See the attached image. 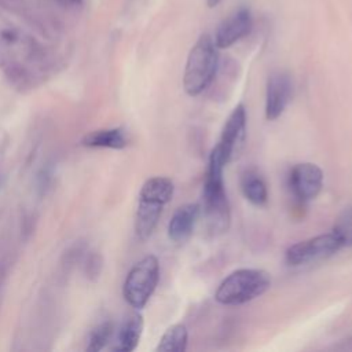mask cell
I'll use <instances>...</instances> for the list:
<instances>
[{"label":"cell","instance_id":"6da1fadb","mask_svg":"<svg viewBox=\"0 0 352 352\" xmlns=\"http://www.w3.org/2000/svg\"><path fill=\"white\" fill-rule=\"evenodd\" d=\"M224 166L226 161L220 154L219 148L214 146L209 157V165L204 183V204L202 206H199L201 210L204 212V219L208 231L212 235H217L227 231L230 226V202L223 182Z\"/></svg>","mask_w":352,"mask_h":352},{"label":"cell","instance_id":"7a4b0ae2","mask_svg":"<svg viewBox=\"0 0 352 352\" xmlns=\"http://www.w3.org/2000/svg\"><path fill=\"white\" fill-rule=\"evenodd\" d=\"M173 182L169 177L155 176L144 182L139 192V205L135 217V231L139 239H147L162 213V208L173 195Z\"/></svg>","mask_w":352,"mask_h":352},{"label":"cell","instance_id":"3957f363","mask_svg":"<svg viewBox=\"0 0 352 352\" xmlns=\"http://www.w3.org/2000/svg\"><path fill=\"white\" fill-rule=\"evenodd\" d=\"M219 65L217 47L209 34H202L190 50L184 74L183 88L190 96L204 92L213 81Z\"/></svg>","mask_w":352,"mask_h":352},{"label":"cell","instance_id":"277c9868","mask_svg":"<svg viewBox=\"0 0 352 352\" xmlns=\"http://www.w3.org/2000/svg\"><path fill=\"white\" fill-rule=\"evenodd\" d=\"M270 286L271 276L267 271L241 268L221 280L214 293V298L224 305H241L260 297Z\"/></svg>","mask_w":352,"mask_h":352},{"label":"cell","instance_id":"5b68a950","mask_svg":"<svg viewBox=\"0 0 352 352\" xmlns=\"http://www.w3.org/2000/svg\"><path fill=\"white\" fill-rule=\"evenodd\" d=\"M160 279V264L155 256L148 254L139 260L128 272L124 282V298L126 302L140 309L150 300Z\"/></svg>","mask_w":352,"mask_h":352},{"label":"cell","instance_id":"8992f818","mask_svg":"<svg viewBox=\"0 0 352 352\" xmlns=\"http://www.w3.org/2000/svg\"><path fill=\"white\" fill-rule=\"evenodd\" d=\"M340 249L341 243L333 232L320 234L289 246L285 253V260L289 265L298 267L312 261L324 260L336 254Z\"/></svg>","mask_w":352,"mask_h":352},{"label":"cell","instance_id":"52a82bcc","mask_svg":"<svg viewBox=\"0 0 352 352\" xmlns=\"http://www.w3.org/2000/svg\"><path fill=\"white\" fill-rule=\"evenodd\" d=\"M246 140V109L242 103L236 104L232 113L228 116L223 131L221 138L216 147L223 155L226 164L236 158L243 148Z\"/></svg>","mask_w":352,"mask_h":352},{"label":"cell","instance_id":"ba28073f","mask_svg":"<svg viewBox=\"0 0 352 352\" xmlns=\"http://www.w3.org/2000/svg\"><path fill=\"white\" fill-rule=\"evenodd\" d=\"M289 186L293 195L302 201H311L318 197L323 186V172L312 162H301L292 168Z\"/></svg>","mask_w":352,"mask_h":352},{"label":"cell","instance_id":"9c48e42d","mask_svg":"<svg viewBox=\"0 0 352 352\" xmlns=\"http://www.w3.org/2000/svg\"><path fill=\"white\" fill-rule=\"evenodd\" d=\"M292 80L285 72H275L267 81L265 92V117L272 121L282 116L292 98Z\"/></svg>","mask_w":352,"mask_h":352},{"label":"cell","instance_id":"30bf717a","mask_svg":"<svg viewBox=\"0 0 352 352\" xmlns=\"http://www.w3.org/2000/svg\"><path fill=\"white\" fill-rule=\"evenodd\" d=\"M252 14L246 7H241L228 15L217 28L214 34V44L217 48H228L252 30Z\"/></svg>","mask_w":352,"mask_h":352},{"label":"cell","instance_id":"8fae6325","mask_svg":"<svg viewBox=\"0 0 352 352\" xmlns=\"http://www.w3.org/2000/svg\"><path fill=\"white\" fill-rule=\"evenodd\" d=\"M201 208L198 204H186L176 209L169 224L168 235L173 242H184L192 234L194 226L199 217Z\"/></svg>","mask_w":352,"mask_h":352},{"label":"cell","instance_id":"7c38bea8","mask_svg":"<svg viewBox=\"0 0 352 352\" xmlns=\"http://www.w3.org/2000/svg\"><path fill=\"white\" fill-rule=\"evenodd\" d=\"M142 331H143L142 315L139 312H133V314L128 315L120 327L113 351H118V352L133 351L139 344Z\"/></svg>","mask_w":352,"mask_h":352},{"label":"cell","instance_id":"4fadbf2b","mask_svg":"<svg viewBox=\"0 0 352 352\" xmlns=\"http://www.w3.org/2000/svg\"><path fill=\"white\" fill-rule=\"evenodd\" d=\"M242 192L245 198L256 206L265 205L268 199L267 184L256 170H246L241 180Z\"/></svg>","mask_w":352,"mask_h":352},{"label":"cell","instance_id":"5bb4252c","mask_svg":"<svg viewBox=\"0 0 352 352\" xmlns=\"http://www.w3.org/2000/svg\"><path fill=\"white\" fill-rule=\"evenodd\" d=\"M128 143L125 132L120 128L95 131L85 136L84 144L89 147H107V148H122Z\"/></svg>","mask_w":352,"mask_h":352},{"label":"cell","instance_id":"9a60e30c","mask_svg":"<svg viewBox=\"0 0 352 352\" xmlns=\"http://www.w3.org/2000/svg\"><path fill=\"white\" fill-rule=\"evenodd\" d=\"M188 333L184 324L170 326L161 337L157 346L158 352H183L187 348Z\"/></svg>","mask_w":352,"mask_h":352},{"label":"cell","instance_id":"2e32d148","mask_svg":"<svg viewBox=\"0 0 352 352\" xmlns=\"http://www.w3.org/2000/svg\"><path fill=\"white\" fill-rule=\"evenodd\" d=\"M331 232L341 243V248L352 246V205L346 206L338 214V217L334 221Z\"/></svg>","mask_w":352,"mask_h":352},{"label":"cell","instance_id":"e0dca14e","mask_svg":"<svg viewBox=\"0 0 352 352\" xmlns=\"http://www.w3.org/2000/svg\"><path fill=\"white\" fill-rule=\"evenodd\" d=\"M113 334V324L110 322H104L100 326H98L94 333L91 334L89 344L87 346L88 351H100L106 346L109 340L111 338Z\"/></svg>","mask_w":352,"mask_h":352},{"label":"cell","instance_id":"ac0fdd59","mask_svg":"<svg viewBox=\"0 0 352 352\" xmlns=\"http://www.w3.org/2000/svg\"><path fill=\"white\" fill-rule=\"evenodd\" d=\"M221 0H208V6L209 7H216Z\"/></svg>","mask_w":352,"mask_h":352}]
</instances>
